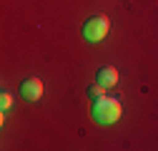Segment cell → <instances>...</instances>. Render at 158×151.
Returning a JSON list of instances; mask_svg holds the SVG:
<instances>
[{
	"label": "cell",
	"mask_w": 158,
	"mask_h": 151,
	"mask_svg": "<svg viewBox=\"0 0 158 151\" xmlns=\"http://www.w3.org/2000/svg\"><path fill=\"white\" fill-rule=\"evenodd\" d=\"M95 81L101 83V86H106V88H115V86H118V81H121V76H118V71H115L113 66H103L101 71H98Z\"/></svg>",
	"instance_id": "277c9868"
},
{
	"label": "cell",
	"mask_w": 158,
	"mask_h": 151,
	"mask_svg": "<svg viewBox=\"0 0 158 151\" xmlns=\"http://www.w3.org/2000/svg\"><path fill=\"white\" fill-rule=\"evenodd\" d=\"M121 113H123V106L118 98H108V96H101V98H95L93 106H90V116L95 123H103V126H110L115 123L118 119H121Z\"/></svg>",
	"instance_id": "6da1fadb"
},
{
	"label": "cell",
	"mask_w": 158,
	"mask_h": 151,
	"mask_svg": "<svg viewBox=\"0 0 158 151\" xmlns=\"http://www.w3.org/2000/svg\"><path fill=\"white\" fill-rule=\"evenodd\" d=\"M108 30H110L108 18L106 15H93L90 20H85V25H83V38L88 43H101L103 38L108 35Z\"/></svg>",
	"instance_id": "7a4b0ae2"
},
{
	"label": "cell",
	"mask_w": 158,
	"mask_h": 151,
	"mask_svg": "<svg viewBox=\"0 0 158 151\" xmlns=\"http://www.w3.org/2000/svg\"><path fill=\"white\" fill-rule=\"evenodd\" d=\"M10 106H13V96H10L8 91H3V96H0V108H3V111H8Z\"/></svg>",
	"instance_id": "8992f818"
},
{
	"label": "cell",
	"mask_w": 158,
	"mask_h": 151,
	"mask_svg": "<svg viewBox=\"0 0 158 151\" xmlns=\"http://www.w3.org/2000/svg\"><path fill=\"white\" fill-rule=\"evenodd\" d=\"M20 96H23L25 101H30V103L40 101V98H43V81H40V78H25V81L20 83Z\"/></svg>",
	"instance_id": "3957f363"
},
{
	"label": "cell",
	"mask_w": 158,
	"mask_h": 151,
	"mask_svg": "<svg viewBox=\"0 0 158 151\" xmlns=\"http://www.w3.org/2000/svg\"><path fill=\"white\" fill-rule=\"evenodd\" d=\"M106 91H108L106 86H101V83L95 81L93 86H88V98H90V101H95V98H101V96H106Z\"/></svg>",
	"instance_id": "5b68a950"
}]
</instances>
